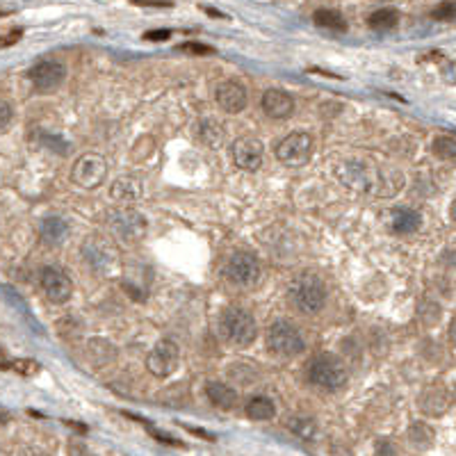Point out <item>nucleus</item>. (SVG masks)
I'll use <instances>...</instances> for the list:
<instances>
[{"mask_svg":"<svg viewBox=\"0 0 456 456\" xmlns=\"http://www.w3.org/2000/svg\"><path fill=\"white\" fill-rule=\"evenodd\" d=\"M313 21L318 23L320 28L333 30V32H345L347 30L345 16L340 14V11H335V9H318V11H315Z\"/></svg>","mask_w":456,"mask_h":456,"instance_id":"obj_25","label":"nucleus"},{"mask_svg":"<svg viewBox=\"0 0 456 456\" xmlns=\"http://www.w3.org/2000/svg\"><path fill=\"white\" fill-rule=\"evenodd\" d=\"M142 194H144L142 181H137L133 176L116 178L112 190H110V196L114 198V201H121V203H133V201H137V198H142Z\"/></svg>","mask_w":456,"mask_h":456,"instance_id":"obj_19","label":"nucleus"},{"mask_svg":"<svg viewBox=\"0 0 456 456\" xmlns=\"http://www.w3.org/2000/svg\"><path fill=\"white\" fill-rule=\"evenodd\" d=\"M420 404H422V411L427 415H442L447 411V406H450V400H447V395L445 390H440V388H431L422 400H420Z\"/></svg>","mask_w":456,"mask_h":456,"instance_id":"obj_23","label":"nucleus"},{"mask_svg":"<svg viewBox=\"0 0 456 456\" xmlns=\"http://www.w3.org/2000/svg\"><path fill=\"white\" fill-rule=\"evenodd\" d=\"M21 37H23V30L21 28H11L5 34H0V51L9 49V46H14L16 41H21Z\"/></svg>","mask_w":456,"mask_h":456,"instance_id":"obj_33","label":"nucleus"},{"mask_svg":"<svg viewBox=\"0 0 456 456\" xmlns=\"http://www.w3.org/2000/svg\"><path fill=\"white\" fill-rule=\"evenodd\" d=\"M338 176H340V181L347 187H352V190H358V192H370L374 187L368 165H363V162H356V160L345 162V165L338 169Z\"/></svg>","mask_w":456,"mask_h":456,"instance_id":"obj_16","label":"nucleus"},{"mask_svg":"<svg viewBox=\"0 0 456 456\" xmlns=\"http://www.w3.org/2000/svg\"><path fill=\"white\" fill-rule=\"evenodd\" d=\"M7 370L21 374V377H32V374H37L41 370V365L37 363V360H30V358H21V360L19 358H11Z\"/></svg>","mask_w":456,"mask_h":456,"instance_id":"obj_28","label":"nucleus"},{"mask_svg":"<svg viewBox=\"0 0 456 456\" xmlns=\"http://www.w3.org/2000/svg\"><path fill=\"white\" fill-rule=\"evenodd\" d=\"M5 14H9V11L7 9H0V16H5Z\"/></svg>","mask_w":456,"mask_h":456,"instance_id":"obj_40","label":"nucleus"},{"mask_svg":"<svg viewBox=\"0 0 456 456\" xmlns=\"http://www.w3.org/2000/svg\"><path fill=\"white\" fill-rule=\"evenodd\" d=\"M30 83L39 91H53L66 80V64L57 57H44L28 71Z\"/></svg>","mask_w":456,"mask_h":456,"instance_id":"obj_9","label":"nucleus"},{"mask_svg":"<svg viewBox=\"0 0 456 456\" xmlns=\"http://www.w3.org/2000/svg\"><path fill=\"white\" fill-rule=\"evenodd\" d=\"M390 224H392L395 233L408 235V233H415L420 228V224H422V215L408 206H397L390 213Z\"/></svg>","mask_w":456,"mask_h":456,"instance_id":"obj_17","label":"nucleus"},{"mask_svg":"<svg viewBox=\"0 0 456 456\" xmlns=\"http://www.w3.org/2000/svg\"><path fill=\"white\" fill-rule=\"evenodd\" d=\"M288 429L295 436H299L301 440H310V438H315V434H318V422L306 415H295L288 420Z\"/></svg>","mask_w":456,"mask_h":456,"instance_id":"obj_26","label":"nucleus"},{"mask_svg":"<svg viewBox=\"0 0 456 456\" xmlns=\"http://www.w3.org/2000/svg\"><path fill=\"white\" fill-rule=\"evenodd\" d=\"M69 456H96V454H93L87 445H83V442L74 440V442H69Z\"/></svg>","mask_w":456,"mask_h":456,"instance_id":"obj_35","label":"nucleus"},{"mask_svg":"<svg viewBox=\"0 0 456 456\" xmlns=\"http://www.w3.org/2000/svg\"><path fill=\"white\" fill-rule=\"evenodd\" d=\"M290 301L295 303V308L303 315H315L326 306V285L324 280L313 274L303 272L290 283Z\"/></svg>","mask_w":456,"mask_h":456,"instance_id":"obj_2","label":"nucleus"},{"mask_svg":"<svg viewBox=\"0 0 456 456\" xmlns=\"http://www.w3.org/2000/svg\"><path fill=\"white\" fill-rule=\"evenodd\" d=\"M181 363V349L173 340H160L146 356V370L158 379H167Z\"/></svg>","mask_w":456,"mask_h":456,"instance_id":"obj_10","label":"nucleus"},{"mask_svg":"<svg viewBox=\"0 0 456 456\" xmlns=\"http://www.w3.org/2000/svg\"><path fill=\"white\" fill-rule=\"evenodd\" d=\"M215 101L224 112L228 114H240L242 110H247L249 105V91L238 80H224L215 89Z\"/></svg>","mask_w":456,"mask_h":456,"instance_id":"obj_13","label":"nucleus"},{"mask_svg":"<svg viewBox=\"0 0 456 456\" xmlns=\"http://www.w3.org/2000/svg\"><path fill=\"white\" fill-rule=\"evenodd\" d=\"M276 160L285 167H303L313 156V137L308 133H290L276 144Z\"/></svg>","mask_w":456,"mask_h":456,"instance_id":"obj_5","label":"nucleus"},{"mask_svg":"<svg viewBox=\"0 0 456 456\" xmlns=\"http://www.w3.org/2000/svg\"><path fill=\"white\" fill-rule=\"evenodd\" d=\"M306 379L318 385L322 390H340L345 388V383L349 379L347 365L343 363V358H338L331 352H322L318 356H313L306 365Z\"/></svg>","mask_w":456,"mask_h":456,"instance_id":"obj_1","label":"nucleus"},{"mask_svg":"<svg viewBox=\"0 0 456 456\" xmlns=\"http://www.w3.org/2000/svg\"><path fill=\"white\" fill-rule=\"evenodd\" d=\"M83 258L91 270L110 272L116 265V260H119V253L112 247V242H108L101 235H93V238H87L83 244Z\"/></svg>","mask_w":456,"mask_h":456,"instance_id":"obj_12","label":"nucleus"},{"mask_svg":"<svg viewBox=\"0 0 456 456\" xmlns=\"http://www.w3.org/2000/svg\"><path fill=\"white\" fill-rule=\"evenodd\" d=\"M9 360H11V358L3 352V349H0V370H7V368H9Z\"/></svg>","mask_w":456,"mask_h":456,"instance_id":"obj_39","label":"nucleus"},{"mask_svg":"<svg viewBox=\"0 0 456 456\" xmlns=\"http://www.w3.org/2000/svg\"><path fill=\"white\" fill-rule=\"evenodd\" d=\"M454 14H456V5L454 0H442V3L431 11V16H434L436 21H454Z\"/></svg>","mask_w":456,"mask_h":456,"instance_id":"obj_30","label":"nucleus"},{"mask_svg":"<svg viewBox=\"0 0 456 456\" xmlns=\"http://www.w3.org/2000/svg\"><path fill=\"white\" fill-rule=\"evenodd\" d=\"M178 51H185V53H194V55H213L215 49L213 46H206V44H196V41H185L178 46Z\"/></svg>","mask_w":456,"mask_h":456,"instance_id":"obj_31","label":"nucleus"},{"mask_svg":"<svg viewBox=\"0 0 456 456\" xmlns=\"http://www.w3.org/2000/svg\"><path fill=\"white\" fill-rule=\"evenodd\" d=\"M171 37V30H151L144 34L146 41H167Z\"/></svg>","mask_w":456,"mask_h":456,"instance_id":"obj_37","label":"nucleus"},{"mask_svg":"<svg viewBox=\"0 0 456 456\" xmlns=\"http://www.w3.org/2000/svg\"><path fill=\"white\" fill-rule=\"evenodd\" d=\"M226 276L230 283H235L240 288H253L258 285V280L263 276L260 263L253 253L249 251H235L226 263Z\"/></svg>","mask_w":456,"mask_h":456,"instance_id":"obj_7","label":"nucleus"},{"mask_svg":"<svg viewBox=\"0 0 456 456\" xmlns=\"http://www.w3.org/2000/svg\"><path fill=\"white\" fill-rule=\"evenodd\" d=\"M408 440H411L413 447H417V450H429L431 445H434L436 434L429 425L413 422L411 427H408Z\"/></svg>","mask_w":456,"mask_h":456,"instance_id":"obj_24","label":"nucleus"},{"mask_svg":"<svg viewBox=\"0 0 456 456\" xmlns=\"http://www.w3.org/2000/svg\"><path fill=\"white\" fill-rule=\"evenodd\" d=\"M108 178V162L98 153H85L71 167V181L83 190H96Z\"/></svg>","mask_w":456,"mask_h":456,"instance_id":"obj_6","label":"nucleus"},{"mask_svg":"<svg viewBox=\"0 0 456 456\" xmlns=\"http://www.w3.org/2000/svg\"><path fill=\"white\" fill-rule=\"evenodd\" d=\"M11 119H14V108H11V103L0 98V131H5V128H9Z\"/></svg>","mask_w":456,"mask_h":456,"instance_id":"obj_32","label":"nucleus"},{"mask_svg":"<svg viewBox=\"0 0 456 456\" xmlns=\"http://www.w3.org/2000/svg\"><path fill=\"white\" fill-rule=\"evenodd\" d=\"M267 349L278 356H299L306 349V338L290 320H276L267 329Z\"/></svg>","mask_w":456,"mask_h":456,"instance_id":"obj_4","label":"nucleus"},{"mask_svg":"<svg viewBox=\"0 0 456 456\" xmlns=\"http://www.w3.org/2000/svg\"><path fill=\"white\" fill-rule=\"evenodd\" d=\"M39 280H41L44 295L49 297L53 303H66L74 297V280L62 270V267H55V265L44 267L41 274H39Z\"/></svg>","mask_w":456,"mask_h":456,"instance_id":"obj_11","label":"nucleus"},{"mask_svg":"<svg viewBox=\"0 0 456 456\" xmlns=\"http://www.w3.org/2000/svg\"><path fill=\"white\" fill-rule=\"evenodd\" d=\"M146 429L151 431V434H153L160 442H165V445H173V447H183V442L181 440H176V438H171V436H165V434H160L158 429H153L151 427V422H146Z\"/></svg>","mask_w":456,"mask_h":456,"instance_id":"obj_36","label":"nucleus"},{"mask_svg":"<svg viewBox=\"0 0 456 456\" xmlns=\"http://www.w3.org/2000/svg\"><path fill=\"white\" fill-rule=\"evenodd\" d=\"M374 456H397V447L390 440H379L377 450H374Z\"/></svg>","mask_w":456,"mask_h":456,"instance_id":"obj_34","label":"nucleus"},{"mask_svg":"<svg viewBox=\"0 0 456 456\" xmlns=\"http://www.w3.org/2000/svg\"><path fill=\"white\" fill-rule=\"evenodd\" d=\"M434 153L440 158V160H454L456 156V139L454 135H438L434 139Z\"/></svg>","mask_w":456,"mask_h":456,"instance_id":"obj_27","label":"nucleus"},{"mask_svg":"<svg viewBox=\"0 0 456 456\" xmlns=\"http://www.w3.org/2000/svg\"><path fill=\"white\" fill-rule=\"evenodd\" d=\"M400 19H402V14L395 7H381L377 11H372L368 23H370L372 30L385 32V30H392V28L400 26Z\"/></svg>","mask_w":456,"mask_h":456,"instance_id":"obj_22","label":"nucleus"},{"mask_svg":"<svg viewBox=\"0 0 456 456\" xmlns=\"http://www.w3.org/2000/svg\"><path fill=\"white\" fill-rule=\"evenodd\" d=\"M206 395H208L210 404L221 408V411H230V408L238 406V392H235V388H230L228 383L210 381L206 385Z\"/></svg>","mask_w":456,"mask_h":456,"instance_id":"obj_18","label":"nucleus"},{"mask_svg":"<svg viewBox=\"0 0 456 456\" xmlns=\"http://www.w3.org/2000/svg\"><path fill=\"white\" fill-rule=\"evenodd\" d=\"M263 142L255 137H240L233 142V162L244 171H258L263 167Z\"/></svg>","mask_w":456,"mask_h":456,"instance_id":"obj_14","label":"nucleus"},{"mask_svg":"<svg viewBox=\"0 0 456 456\" xmlns=\"http://www.w3.org/2000/svg\"><path fill=\"white\" fill-rule=\"evenodd\" d=\"M39 235H41V240L46 244L57 247V244H62L69 238V226H66V221L62 217L51 215L39 224Z\"/></svg>","mask_w":456,"mask_h":456,"instance_id":"obj_20","label":"nucleus"},{"mask_svg":"<svg viewBox=\"0 0 456 456\" xmlns=\"http://www.w3.org/2000/svg\"><path fill=\"white\" fill-rule=\"evenodd\" d=\"M201 139L210 146H217L219 142H224V128H219L215 121H208V126H201Z\"/></svg>","mask_w":456,"mask_h":456,"instance_id":"obj_29","label":"nucleus"},{"mask_svg":"<svg viewBox=\"0 0 456 456\" xmlns=\"http://www.w3.org/2000/svg\"><path fill=\"white\" fill-rule=\"evenodd\" d=\"M110 226L116 230V235L119 238H123L128 242H137L146 235L148 221L142 213H139V210H135L131 206H121L110 215Z\"/></svg>","mask_w":456,"mask_h":456,"instance_id":"obj_8","label":"nucleus"},{"mask_svg":"<svg viewBox=\"0 0 456 456\" xmlns=\"http://www.w3.org/2000/svg\"><path fill=\"white\" fill-rule=\"evenodd\" d=\"M19 456H49V454H46L41 447H23L19 452Z\"/></svg>","mask_w":456,"mask_h":456,"instance_id":"obj_38","label":"nucleus"},{"mask_svg":"<svg viewBox=\"0 0 456 456\" xmlns=\"http://www.w3.org/2000/svg\"><path fill=\"white\" fill-rule=\"evenodd\" d=\"M244 411H247V415L251 420H255V422H265V420H272L276 415V404L270 400V397L255 395V397H251V400L247 402Z\"/></svg>","mask_w":456,"mask_h":456,"instance_id":"obj_21","label":"nucleus"},{"mask_svg":"<svg viewBox=\"0 0 456 456\" xmlns=\"http://www.w3.org/2000/svg\"><path fill=\"white\" fill-rule=\"evenodd\" d=\"M263 112L272 119H288L295 112V98L283 89H267L263 93Z\"/></svg>","mask_w":456,"mask_h":456,"instance_id":"obj_15","label":"nucleus"},{"mask_svg":"<svg viewBox=\"0 0 456 456\" xmlns=\"http://www.w3.org/2000/svg\"><path fill=\"white\" fill-rule=\"evenodd\" d=\"M219 331L233 347H249L255 335H258V324L253 315L240 306H230L221 313L219 318Z\"/></svg>","mask_w":456,"mask_h":456,"instance_id":"obj_3","label":"nucleus"}]
</instances>
